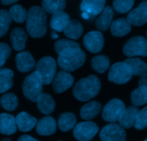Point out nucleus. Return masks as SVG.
Segmentation results:
<instances>
[{"label":"nucleus","instance_id":"2","mask_svg":"<svg viewBox=\"0 0 147 141\" xmlns=\"http://www.w3.org/2000/svg\"><path fill=\"white\" fill-rule=\"evenodd\" d=\"M101 88V82L94 75L80 80L73 88L74 97L80 101H87L98 95Z\"/></svg>","mask_w":147,"mask_h":141},{"label":"nucleus","instance_id":"8","mask_svg":"<svg viewBox=\"0 0 147 141\" xmlns=\"http://www.w3.org/2000/svg\"><path fill=\"white\" fill-rule=\"evenodd\" d=\"M125 109V104L122 101L118 99H113L103 108L102 117L106 122L115 123L119 120L120 116Z\"/></svg>","mask_w":147,"mask_h":141},{"label":"nucleus","instance_id":"16","mask_svg":"<svg viewBox=\"0 0 147 141\" xmlns=\"http://www.w3.org/2000/svg\"><path fill=\"white\" fill-rule=\"evenodd\" d=\"M18 129L15 116L7 113L0 114V133L11 135Z\"/></svg>","mask_w":147,"mask_h":141},{"label":"nucleus","instance_id":"31","mask_svg":"<svg viewBox=\"0 0 147 141\" xmlns=\"http://www.w3.org/2000/svg\"><path fill=\"white\" fill-rule=\"evenodd\" d=\"M66 2L63 0H44L42 2V9L48 13L55 14L60 11H63L66 7Z\"/></svg>","mask_w":147,"mask_h":141},{"label":"nucleus","instance_id":"22","mask_svg":"<svg viewBox=\"0 0 147 141\" xmlns=\"http://www.w3.org/2000/svg\"><path fill=\"white\" fill-rule=\"evenodd\" d=\"M69 20H70L69 15L66 12L63 10L53 14L51 18V28L58 32H61L64 31Z\"/></svg>","mask_w":147,"mask_h":141},{"label":"nucleus","instance_id":"24","mask_svg":"<svg viewBox=\"0 0 147 141\" xmlns=\"http://www.w3.org/2000/svg\"><path fill=\"white\" fill-rule=\"evenodd\" d=\"M105 1H83L80 5V10L92 17L101 13L105 8Z\"/></svg>","mask_w":147,"mask_h":141},{"label":"nucleus","instance_id":"38","mask_svg":"<svg viewBox=\"0 0 147 141\" xmlns=\"http://www.w3.org/2000/svg\"><path fill=\"white\" fill-rule=\"evenodd\" d=\"M134 1H121V0H115L113 2V9L119 13H125L131 10L134 6Z\"/></svg>","mask_w":147,"mask_h":141},{"label":"nucleus","instance_id":"1","mask_svg":"<svg viewBox=\"0 0 147 141\" xmlns=\"http://www.w3.org/2000/svg\"><path fill=\"white\" fill-rule=\"evenodd\" d=\"M26 28L31 37L42 38L47 31V15L46 12L38 6L30 8L26 19Z\"/></svg>","mask_w":147,"mask_h":141},{"label":"nucleus","instance_id":"17","mask_svg":"<svg viewBox=\"0 0 147 141\" xmlns=\"http://www.w3.org/2000/svg\"><path fill=\"white\" fill-rule=\"evenodd\" d=\"M18 129L22 132H29L37 125V119L25 112H22L15 118Z\"/></svg>","mask_w":147,"mask_h":141},{"label":"nucleus","instance_id":"4","mask_svg":"<svg viewBox=\"0 0 147 141\" xmlns=\"http://www.w3.org/2000/svg\"><path fill=\"white\" fill-rule=\"evenodd\" d=\"M56 62L51 57H43L35 66V72L44 85H49L53 81L56 75Z\"/></svg>","mask_w":147,"mask_h":141},{"label":"nucleus","instance_id":"37","mask_svg":"<svg viewBox=\"0 0 147 141\" xmlns=\"http://www.w3.org/2000/svg\"><path fill=\"white\" fill-rule=\"evenodd\" d=\"M134 127L138 130H141L147 127V106L138 112Z\"/></svg>","mask_w":147,"mask_h":141},{"label":"nucleus","instance_id":"21","mask_svg":"<svg viewBox=\"0 0 147 141\" xmlns=\"http://www.w3.org/2000/svg\"><path fill=\"white\" fill-rule=\"evenodd\" d=\"M28 40L26 33L22 28H15L10 33V41L12 47L15 51H22L25 48Z\"/></svg>","mask_w":147,"mask_h":141},{"label":"nucleus","instance_id":"25","mask_svg":"<svg viewBox=\"0 0 147 141\" xmlns=\"http://www.w3.org/2000/svg\"><path fill=\"white\" fill-rule=\"evenodd\" d=\"M102 106L99 102L92 101L83 105L80 109V116L85 120L94 119L101 111Z\"/></svg>","mask_w":147,"mask_h":141},{"label":"nucleus","instance_id":"15","mask_svg":"<svg viewBox=\"0 0 147 141\" xmlns=\"http://www.w3.org/2000/svg\"><path fill=\"white\" fill-rule=\"evenodd\" d=\"M36 132L43 136L53 135L56 132V122L54 118L46 116L39 119L36 125Z\"/></svg>","mask_w":147,"mask_h":141},{"label":"nucleus","instance_id":"29","mask_svg":"<svg viewBox=\"0 0 147 141\" xmlns=\"http://www.w3.org/2000/svg\"><path fill=\"white\" fill-rule=\"evenodd\" d=\"M13 71L8 68L0 69V93H5L13 85Z\"/></svg>","mask_w":147,"mask_h":141},{"label":"nucleus","instance_id":"6","mask_svg":"<svg viewBox=\"0 0 147 141\" xmlns=\"http://www.w3.org/2000/svg\"><path fill=\"white\" fill-rule=\"evenodd\" d=\"M131 68L124 62H116L109 68L108 80L115 84L122 85L128 82L133 77Z\"/></svg>","mask_w":147,"mask_h":141},{"label":"nucleus","instance_id":"13","mask_svg":"<svg viewBox=\"0 0 147 141\" xmlns=\"http://www.w3.org/2000/svg\"><path fill=\"white\" fill-rule=\"evenodd\" d=\"M127 20L131 25L141 26L147 22V1L141 2L136 9L127 15Z\"/></svg>","mask_w":147,"mask_h":141},{"label":"nucleus","instance_id":"27","mask_svg":"<svg viewBox=\"0 0 147 141\" xmlns=\"http://www.w3.org/2000/svg\"><path fill=\"white\" fill-rule=\"evenodd\" d=\"M77 117L75 114L71 112L63 113L59 116L58 119V126L62 132H68L75 127Z\"/></svg>","mask_w":147,"mask_h":141},{"label":"nucleus","instance_id":"28","mask_svg":"<svg viewBox=\"0 0 147 141\" xmlns=\"http://www.w3.org/2000/svg\"><path fill=\"white\" fill-rule=\"evenodd\" d=\"M63 33L69 38L78 39L83 33V26L77 20H70Z\"/></svg>","mask_w":147,"mask_h":141},{"label":"nucleus","instance_id":"32","mask_svg":"<svg viewBox=\"0 0 147 141\" xmlns=\"http://www.w3.org/2000/svg\"><path fill=\"white\" fill-rule=\"evenodd\" d=\"M110 59L105 55H98L92 59L91 66L95 72L103 73L109 68Z\"/></svg>","mask_w":147,"mask_h":141},{"label":"nucleus","instance_id":"3","mask_svg":"<svg viewBox=\"0 0 147 141\" xmlns=\"http://www.w3.org/2000/svg\"><path fill=\"white\" fill-rule=\"evenodd\" d=\"M86 60V54L80 46L70 48L59 54L58 64L66 72H72L81 67Z\"/></svg>","mask_w":147,"mask_h":141},{"label":"nucleus","instance_id":"45","mask_svg":"<svg viewBox=\"0 0 147 141\" xmlns=\"http://www.w3.org/2000/svg\"><path fill=\"white\" fill-rule=\"evenodd\" d=\"M2 141H12V140H11L9 139V138H5V139L2 140Z\"/></svg>","mask_w":147,"mask_h":141},{"label":"nucleus","instance_id":"36","mask_svg":"<svg viewBox=\"0 0 147 141\" xmlns=\"http://www.w3.org/2000/svg\"><path fill=\"white\" fill-rule=\"evenodd\" d=\"M131 99L135 106H142L147 103V96L141 91L139 88L134 90L131 94Z\"/></svg>","mask_w":147,"mask_h":141},{"label":"nucleus","instance_id":"19","mask_svg":"<svg viewBox=\"0 0 147 141\" xmlns=\"http://www.w3.org/2000/svg\"><path fill=\"white\" fill-rule=\"evenodd\" d=\"M37 107L43 114H50L54 111L56 104L51 95L43 93L36 100Z\"/></svg>","mask_w":147,"mask_h":141},{"label":"nucleus","instance_id":"7","mask_svg":"<svg viewBox=\"0 0 147 141\" xmlns=\"http://www.w3.org/2000/svg\"><path fill=\"white\" fill-rule=\"evenodd\" d=\"M123 54L126 57H146L147 39L143 36L137 35L130 38L123 48Z\"/></svg>","mask_w":147,"mask_h":141},{"label":"nucleus","instance_id":"18","mask_svg":"<svg viewBox=\"0 0 147 141\" xmlns=\"http://www.w3.org/2000/svg\"><path fill=\"white\" fill-rule=\"evenodd\" d=\"M138 112L139 110L135 106H130L125 108L118 120L120 125L122 127L126 128V129L134 126Z\"/></svg>","mask_w":147,"mask_h":141},{"label":"nucleus","instance_id":"35","mask_svg":"<svg viewBox=\"0 0 147 141\" xmlns=\"http://www.w3.org/2000/svg\"><path fill=\"white\" fill-rule=\"evenodd\" d=\"M80 46L78 43L75 41H71V40L68 39H60L58 40L54 44V49L56 53L58 54L61 53L64 50H66L70 48H74V47Z\"/></svg>","mask_w":147,"mask_h":141},{"label":"nucleus","instance_id":"47","mask_svg":"<svg viewBox=\"0 0 147 141\" xmlns=\"http://www.w3.org/2000/svg\"><path fill=\"white\" fill-rule=\"evenodd\" d=\"M57 141H62V140H57Z\"/></svg>","mask_w":147,"mask_h":141},{"label":"nucleus","instance_id":"23","mask_svg":"<svg viewBox=\"0 0 147 141\" xmlns=\"http://www.w3.org/2000/svg\"><path fill=\"white\" fill-rule=\"evenodd\" d=\"M131 31V25L125 18H118L112 22L110 31L116 37H122L127 35Z\"/></svg>","mask_w":147,"mask_h":141},{"label":"nucleus","instance_id":"20","mask_svg":"<svg viewBox=\"0 0 147 141\" xmlns=\"http://www.w3.org/2000/svg\"><path fill=\"white\" fill-rule=\"evenodd\" d=\"M114 11L110 6H106L95 21V27L102 31H106L112 23Z\"/></svg>","mask_w":147,"mask_h":141},{"label":"nucleus","instance_id":"26","mask_svg":"<svg viewBox=\"0 0 147 141\" xmlns=\"http://www.w3.org/2000/svg\"><path fill=\"white\" fill-rule=\"evenodd\" d=\"M124 62L130 67L135 76L142 77L147 74V64L139 58H128Z\"/></svg>","mask_w":147,"mask_h":141},{"label":"nucleus","instance_id":"34","mask_svg":"<svg viewBox=\"0 0 147 141\" xmlns=\"http://www.w3.org/2000/svg\"><path fill=\"white\" fill-rule=\"evenodd\" d=\"M12 22V18L7 10H0V37L7 33Z\"/></svg>","mask_w":147,"mask_h":141},{"label":"nucleus","instance_id":"14","mask_svg":"<svg viewBox=\"0 0 147 141\" xmlns=\"http://www.w3.org/2000/svg\"><path fill=\"white\" fill-rule=\"evenodd\" d=\"M15 63L18 70L24 73L30 72L36 66L35 59L30 52L28 51L18 53L15 57Z\"/></svg>","mask_w":147,"mask_h":141},{"label":"nucleus","instance_id":"42","mask_svg":"<svg viewBox=\"0 0 147 141\" xmlns=\"http://www.w3.org/2000/svg\"><path fill=\"white\" fill-rule=\"evenodd\" d=\"M18 1L16 0H2V3L4 5H12V4H15Z\"/></svg>","mask_w":147,"mask_h":141},{"label":"nucleus","instance_id":"46","mask_svg":"<svg viewBox=\"0 0 147 141\" xmlns=\"http://www.w3.org/2000/svg\"><path fill=\"white\" fill-rule=\"evenodd\" d=\"M144 141H147V138H146V139H145V140H144Z\"/></svg>","mask_w":147,"mask_h":141},{"label":"nucleus","instance_id":"43","mask_svg":"<svg viewBox=\"0 0 147 141\" xmlns=\"http://www.w3.org/2000/svg\"><path fill=\"white\" fill-rule=\"evenodd\" d=\"M82 18H84V19H85V20L89 19V18H90V15H89L88 13H87V12H82Z\"/></svg>","mask_w":147,"mask_h":141},{"label":"nucleus","instance_id":"44","mask_svg":"<svg viewBox=\"0 0 147 141\" xmlns=\"http://www.w3.org/2000/svg\"><path fill=\"white\" fill-rule=\"evenodd\" d=\"M51 36H52V38H53V39H55V38H57L58 37H59V35H58L56 33L53 32L51 33Z\"/></svg>","mask_w":147,"mask_h":141},{"label":"nucleus","instance_id":"39","mask_svg":"<svg viewBox=\"0 0 147 141\" xmlns=\"http://www.w3.org/2000/svg\"><path fill=\"white\" fill-rule=\"evenodd\" d=\"M11 54V49L6 43H0V69L6 62Z\"/></svg>","mask_w":147,"mask_h":141},{"label":"nucleus","instance_id":"41","mask_svg":"<svg viewBox=\"0 0 147 141\" xmlns=\"http://www.w3.org/2000/svg\"><path fill=\"white\" fill-rule=\"evenodd\" d=\"M18 141H39L38 140L35 139V138H32L30 135H23L20 136L18 139Z\"/></svg>","mask_w":147,"mask_h":141},{"label":"nucleus","instance_id":"33","mask_svg":"<svg viewBox=\"0 0 147 141\" xmlns=\"http://www.w3.org/2000/svg\"><path fill=\"white\" fill-rule=\"evenodd\" d=\"M9 12L12 19H13L15 22H18V23H22L25 22L28 17L27 10L20 5H15L11 7Z\"/></svg>","mask_w":147,"mask_h":141},{"label":"nucleus","instance_id":"30","mask_svg":"<svg viewBox=\"0 0 147 141\" xmlns=\"http://www.w3.org/2000/svg\"><path fill=\"white\" fill-rule=\"evenodd\" d=\"M0 104L5 110L13 112L18 108V99L13 93H7L0 98Z\"/></svg>","mask_w":147,"mask_h":141},{"label":"nucleus","instance_id":"12","mask_svg":"<svg viewBox=\"0 0 147 141\" xmlns=\"http://www.w3.org/2000/svg\"><path fill=\"white\" fill-rule=\"evenodd\" d=\"M74 80V77L69 72L61 70L56 74L53 80L52 86L55 92L61 93L73 85Z\"/></svg>","mask_w":147,"mask_h":141},{"label":"nucleus","instance_id":"10","mask_svg":"<svg viewBox=\"0 0 147 141\" xmlns=\"http://www.w3.org/2000/svg\"><path fill=\"white\" fill-rule=\"evenodd\" d=\"M100 138L101 141H125L126 133L120 125L110 123L101 129Z\"/></svg>","mask_w":147,"mask_h":141},{"label":"nucleus","instance_id":"40","mask_svg":"<svg viewBox=\"0 0 147 141\" xmlns=\"http://www.w3.org/2000/svg\"><path fill=\"white\" fill-rule=\"evenodd\" d=\"M138 85H139L138 88L147 96V74L141 77L138 80Z\"/></svg>","mask_w":147,"mask_h":141},{"label":"nucleus","instance_id":"9","mask_svg":"<svg viewBox=\"0 0 147 141\" xmlns=\"http://www.w3.org/2000/svg\"><path fill=\"white\" fill-rule=\"evenodd\" d=\"M98 126L92 121L80 122L74 128V137L79 141H90L97 135Z\"/></svg>","mask_w":147,"mask_h":141},{"label":"nucleus","instance_id":"5","mask_svg":"<svg viewBox=\"0 0 147 141\" xmlns=\"http://www.w3.org/2000/svg\"><path fill=\"white\" fill-rule=\"evenodd\" d=\"M43 82L35 72L25 78L22 84L24 96L32 102H36L37 99L43 93Z\"/></svg>","mask_w":147,"mask_h":141},{"label":"nucleus","instance_id":"11","mask_svg":"<svg viewBox=\"0 0 147 141\" xmlns=\"http://www.w3.org/2000/svg\"><path fill=\"white\" fill-rule=\"evenodd\" d=\"M83 43L86 49L93 54L99 53L104 46V36L100 31H91L84 35Z\"/></svg>","mask_w":147,"mask_h":141}]
</instances>
